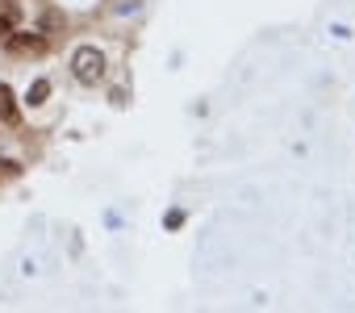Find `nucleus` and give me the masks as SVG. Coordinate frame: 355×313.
Here are the masks:
<instances>
[{
    "label": "nucleus",
    "mask_w": 355,
    "mask_h": 313,
    "mask_svg": "<svg viewBox=\"0 0 355 313\" xmlns=\"http://www.w3.org/2000/svg\"><path fill=\"white\" fill-rule=\"evenodd\" d=\"M71 71H76L80 84H96V80H105V55L96 46H80L71 55Z\"/></svg>",
    "instance_id": "f257e3e1"
},
{
    "label": "nucleus",
    "mask_w": 355,
    "mask_h": 313,
    "mask_svg": "<svg viewBox=\"0 0 355 313\" xmlns=\"http://www.w3.org/2000/svg\"><path fill=\"white\" fill-rule=\"evenodd\" d=\"M42 46H46L42 34H26V30H13V34H9V51H13V55H34V51H42Z\"/></svg>",
    "instance_id": "f03ea898"
},
{
    "label": "nucleus",
    "mask_w": 355,
    "mask_h": 313,
    "mask_svg": "<svg viewBox=\"0 0 355 313\" xmlns=\"http://www.w3.org/2000/svg\"><path fill=\"white\" fill-rule=\"evenodd\" d=\"M0 121H17V96L5 84H0Z\"/></svg>",
    "instance_id": "7ed1b4c3"
},
{
    "label": "nucleus",
    "mask_w": 355,
    "mask_h": 313,
    "mask_svg": "<svg viewBox=\"0 0 355 313\" xmlns=\"http://www.w3.org/2000/svg\"><path fill=\"white\" fill-rule=\"evenodd\" d=\"M17 30V9L9 5V0H0V38H9Z\"/></svg>",
    "instance_id": "20e7f679"
},
{
    "label": "nucleus",
    "mask_w": 355,
    "mask_h": 313,
    "mask_svg": "<svg viewBox=\"0 0 355 313\" xmlns=\"http://www.w3.org/2000/svg\"><path fill=\"white\" fill-rule=\"evenodd\" d=\"M46 96H51V84H46V80H38V84L30 88V105H42Z\"/></svg>",
    "instance_id": "39448f33"
}]
</instances>
